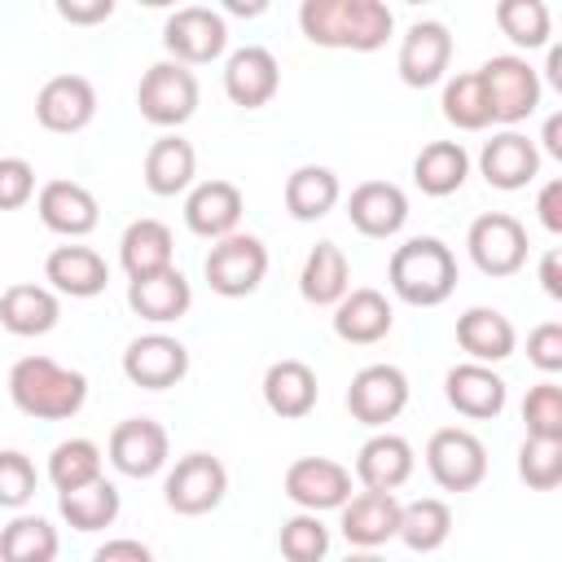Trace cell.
Instances as JSON below:
<instances>
[{"instance_id": "obj_43", "label": "cell", "mask_w": 562, "mask_h": 562, "mask_svg": "<svg viewBox=\"0 0 562 562\" xmlns=\"http://www.w3.org/2000/svg\"><path fill=\"white\" fill-rule=\"evenodd\" d=\"M518 479L531 492H553L562 483V439H522Z\"/></svg>"}, {"instance_id": "obj_34", "label": "cell", "mask_w": 562, "mask_h": 562, "mask_svg": "<svg viewBox=\"0 0 562 562\" xmlns=\"http://www.w3.org/2000/svg\"><path fill=\"white\" fill-rule=\"evenodd\" d=\"M351 290V263L338 241H316L299 268V294L312 307H334Z\"/></svg>"}, {"instance_id": "obj_41", "label": "cell", "mask_w": 562, "mask_h": 562, "mask_svg": "<svg viewBox=\"0 0 562 562\" xmlns=\"http://www.w3.org/2000/svg\"><path fill=\"white\" fill-rule=\"evenodd\" d=\"M439 105H443V119H448L457 132H483V127L492 123V114H487V97H483V83H479L474 70L452 75V79L443 83Z\"/></svg>"}, {"instance_id": "obj_19", "label": "cell", "mask_w": 562, "mask_h": 562, "mask_svg": "<svg viewBox=\"0 0 562 562\" xmlns=\"http://www.w3.org/2000/svg\"><path fill=\"white\" fill-rule=\"evenodd\" d=\"M281 88V66L263 44H246L224 61V97L241 110H263Z\"/></svg>"}, {"instance_id": "obj_23", "label": "cell", "mask_w": 562, "mask_h": 562, "mask_svg": "<svg viewBox=\"0 0 562 562\" xmlns=\"http://www.w3.org/2000/svg\"><path fill=\"white\" fill-rule=\"evenodd\" d=\"M395 329V307L382 290L356 285L334 303V334L351 347H373Z\"/></svg>"}, {"instance_id": "obj_28", "label": "cell", "mask_w": 562, "mask_h": 562, "mask_svg": "<svg viewBox=\"0 0 562 562\" xmlns=\"http://www.w3.org/2000/svg\"><path fill=\"white\" fill-rule=\"evenodd\" d=\"M127 307L149 321V325H171L180 316H189L193 307V285L180 268H167V272H154V277H140V281H127Z\"/></svg>"}, {"instance_id": "obj_39", "label": "cell", "mask_w": 562, "mask_h": 562, "mask_svg": "<svg viewBox=\"0 0 562 562\" xmlns=\"http://www.w3.org/2000/svg\"><path fill=\"white\" fill-rule=\"evenodd\" d=\"M101 448L83 435L75 439H61L53 452H48V483L57 492H75V487H88L92 479H101Z\"/></svg>"}, {"instance_id": "obj_40", "label": "cell", "mask_w": 562, "mask_h": 562, "mask_svg": "<svg viewBox=\"0 0 562 562\" xmlns=\"http://www.w3.org/2000/svg\"><path fill=\"white\" fill-rule=\"evenodd\" d=\"M496 26L509 35L518 48H549L553 35V13L544 0H501L496 4Z\"/></svg>"}, {"instance_id": "obj_47", "label": "cell", "mask_w": 562, "mask_h": 562, "mask_svg": "<svg viewBox=\"0 0 562 562\" xmlns=\"http://www.w3.org/2000/svg\"><path fill=\"white\" fill-rule=\"evenodd\" d=\"M527 360L540 369V373H558L562 369V325L558 321H544L527 334Z\"/></svg>"}, {"instance_id": "obj_11", "label": "cell", "mask_w": 562, "mask_h": 562, "mask_svg": "<svg viewBox=\"0 0 562 562\" xmlns=\"http://www.w3.org/2000/svg\"><path fill=\"white\" fill-rule=\"evenodd\" d=\"M404 408L408 378L400 364H364L347 386V413L369 430H386V422H395Z\"/></svg>"}, {"instance_id": "obj_22", "label": "cell", "mask_w": 562, "mask_h": 562, "mask_svg": "<svg viewBox=\"0 0 562 562\" xmlns=\"http://www.w3.org/2000/svg\"><path fill=\"white\" fill-rule=\"evenodd\" d=\"M443 400H448L461 417L487 422V417H501V408H505V400H509V386H505V378H501L492 364L465 360V364H452V369L443 373Z\"/></svg>"}, {"instance_id": "obj_10", "label": "cell", "mask_w": 562, "mask_h": 562, "mask_svg": "<svg viewBox=\"0 0 562 562\" xmlns=\"http://www.w3.org/2000/svg\"><path fill=\"white\" fill-rule=\"evenodd\" d=\"M162 48L180 66H206L228 48V22L211 4H184L162 22Z\"/></svg>"}, {"instance_id": "obj_15", "label": "cell", "mask_w": 562, "mask_h": 562, "mask_svg": "<svg viewBox=\"0 0 562 562\" xmlns=\"http://www.w3.org/2000/svg\"><path fill=\"white\" fill-rule=\"evenodd\" d=\"M452 66V31L435 18H422L404 31L395 70L408 88H435Z\"/></svg>"}, {"instance_id": "obj_18", "label": "cell", "mask_w": 562, "mask_h": 562, "mask_svg": "<svg viewBox=\"0 0 562 562\" xmlns=\"http://www.w3.org/2000/svg\"><path fill=\"white\" fill-rule=\"evenodd\" d=\"M241 211H246V198L233 180H198L184 193V224L193 237H206V241L237 233Z\"/></svg>"}, {"instance_id": "obj_8", "label": "cell", "mask_w": 562, "mask_h": 562, "mask_svg": "<svg viewBox=\"0 0 562 562\" xmlns=\"http://www.w3.org/2000/svg\"><path fill=\"white\" fill-rule=\"evenodd\" d=\"M162 496H167V509H176L184 518H202V514H211L228 496V470L211 452H184L167 470Z\"/></svg>"}, {"instance_id": "obj_42", "label": "cell", "mask_w": 562, "mask_h": 562, "mask_svg": "<svg viewBox=\"0 0 562 562\" xmlns=\"http://www.w3.org/2000/svg\"><path fill=\"white\" fill-rule=\"evenodd\" d=\"M277 544H281V558L285 562H325L329 553V527L321 522V514H294L281 522L277 531Z\"/></svg>"}, {"instance_id": "obj_54", "label": "cell", "mask_w": 562, "mask_h": 562, "mask_svg": "<svg viewBox=\"0 0 562 562\" xmlns=\"http://www.w3.org/2000/svg\"><path fill=\"white\" fill-rule=\"evenodd\" d=\"M263 9H268L263 0H255V4H241V0H228V4H224V13H237V18H259Z\"/></svg>"}, {"instance_id": "obj_2", "label": "cell", "mask_w": 562, "mask_h": 562, "mask_svg": "<svg viewBox=\"0 0 562 562\" xmlns=\"http://www.w3.org/2000/svg\"><path fill=\"white\" fill-rule=\"evenodd\" d=\"M9 400L35 422H66L88 404V378L53 356H22L9 369Z\"/></svg>"}, {"instance_id": "obj_17", "label": "cell", "mask_w": 562, "mask_h": 562, "mask_svg": "<svg viewBox=\"0 0 562 562\" xmlns=\"http://www.w3.org/2000/svg\"><path fill=\"white\" fill-rule=\"evenodd\" d=\"M479 171L492 189L501 193H514V189H527L536 176H540V145L514 127L496 132L492 140H483L479 149Z\"/></svg>"}, {"instance_id": "obj_5", "label": "cell", "mask_w": 562, "mask_h": 562, "mask_svg": "<svg viewBox=\"0 0 562 562\" xmlns=\"http://www.w3.org/2000/svg\"><path fill=\"white\" fill-rule=\"evenodd\" d=\"M198 101H202V88H198V75L180 61H154L140 83H136V105H140V119L154 123V127H180L198 114Z\"/></svg>"}, {"instance_id": "obj_45", "label": "cell", "mask_w": 562, "mask_h": 562, "mask_svg": "<svg viewBox=\"0 0 562 562\" xmlns=\"http://www.w3.org/2000/svg\"><path fill=\"white\" fill-rule=\"evenodd\" d=\"M40 487L35 461L18 448H0V509H26Z\"/></svg>"}, {"instance_id": "obj_38", "label": "cell", "mask_w": 562, "mask_h": 562, "mask_svg": "<svg viewBox=\"0 0 562 562\" xmlns=\"http://www.w3.org/2000/svg\"><path fill=\"white\" fill-rule=\"evenodd\" d=\"M61 549V536L40 514H18L9 527H0V562H53Z\"/></svg>"}, {"instance_id": "obj_35", "label": "cell", "mask_w": 562, "mask_h": 562, "mask_svg": "<svg viewBox=\"0 0 562 562\" xmlns=\"http://www.w3.org/2000/svg\"><path fill=\"white\" fill-rule=\"evenodd\" d=\"M470 176V154L461 140H430L413 158V184L426 198H452Z\"/></svg>"}, {"instance_id": "obj_48", "label": "cell", "mask_w": 562, "mask_h": 562, "mask_svg": "<svg viewBox=\"0 0 562 562\" xmlns=\"http://www.w3.org/2000/svg\"><path fill=\"white\" fill-rule=\"evenodd\" d=\"M110 13H114V0H57V18H66L75 26L105 22Z\"/></svg>"}, {"instance_id": "obj_20", "label": "cell", "mask_w": 562, "mask_h": 562, "mask_svg": "<svg viewBox=\"0 0 562 562\" xmlns=\"http://www.w3.org/2000/svg\"><path fill=\"white\" fill-rule=\"evenodd\" d=\"M35 211H40V224L57 237H88L101 220V206L92 198V189H83L79 180H48L40 184L35 193Z\"/></svg>"}, {"instance_id": "obj_21", "label": "cell", "mask_w": 562, "mask_h": 562, "mask_svg": "<svg viewBox=\"0 0 562 562\" xmlns=\"http://www.w3.org/2000/svg\"><path fill=\"white\" fill-rule=\"evenodd\" d=\"M347 220H351L356 233H364L373 241H386L408 224V193L391 180H364L347 198Z\"/></svg>"}, {"instance_id": "obj_37", "label": "cell", "mask_w": 562, "mask_h": 562, "mask_svg": "<svg viewBox=\"0 0 562 562\" xmlns=\"http://www.w3.org/2000/svg\"><path fill=\"white\" fill-rule=\"evenodd\" d=\"M448 536H452V509H448V501L417 496V501L400 505V531H395V540H404V549L435 553V549L448 544Z\"/></svg>"}, {"instance_id": "obj_3", "label": "cell", "mask_w": 562, "mask_h": 562, "mask_svg": "<svg viewBox=\"0 0 562 562\" xmlns=\"http://www.w3.org/2000/svg\"><path fill=\"white\" fill-rule=\"evenodd\" d=\"M386 281L408 307H439L457 290V255L439 237H408L386 263Z\"/></svg>"}, {"instance_id": "obj_36", "label": "cell", "mask_w": 562, "mask_h": 562, "mask_svg": "<svg viewBox=\"0 0 562 562\" xmlns=\"http://www.w3.org/2000/svg\"><path fill=\"white\" fill-rule=\"evenodd\" d=\"M57 509H61V518H66L75 531H105V527H114V518H119V509H123V496H119V487L101 474V479H92L88 487L57 492Z\"/></svg>"}, {"instance_id": "obj_31", "label": "cell", "mask_w": 562, "mask_h": 562, "mask_svg": "<svg viewBox=\"0 0 562 562\" xmlns=\"http://www.w3.org/2000/svg\"><path fill=\"white\" fill-rule=\"evenodd\" d=\"M193 176H198V149L167 132L158 136L149 149H145V189L154 198H176V193H189L193 189Z\"/></svg>"}, {"instance_id": "obj_44", "label": "cell", "mask_w": 562, "mask_h": 562, "mask_svg": "<svg viewBox=\"0 0 562 562\" xmlns=\"http://www.w3.org/2000/svg\"><path fill=\"white\" fill-rule=\"evenodd\" d=\"M522 422H527V439H562V386L553 378L527 391Z\"/></svg>"}, {"instance_id": "obj_16", "label": "cell", "mask_w": 562, "mask_h": 562, "mask_svg": "<svg viewBox=\"0 0 562 562\" xmlns=\"http://www.w3.org/2000/svg\"><path fill=\"white\" fill-rule=\"evenodd\" d=\"M35 119L44 132L75 136L97 119V88L83 75H53L35 92Z\"/></svg>"}, {"instance_id": "obj_30", "label": "cell", "mask_w": 562, "mask_h": 562, "mask_svg": "<svg viewBox=\"0 0 562 562\" xmlns=\"http://www.w3.org/2000/svg\"><path fill=\"white\" fill-rule=\"evenodd\" d=\"M61 321V299L48 285L35 281H18L0 294V325L13 338H40Z\"/></svg>"}, {"instance_id": "obj_14", "label": "cell", "mask_w": 562, "mask_h": 562, "mask_svg": "<svg viewBox=\"0 0 562 562\" xmlns=\"http://www.w3.org/2000/svg\"><path fill=\"white\" fill-rule=\"evenodd\" d=\"M285 496L303 514H325L342 509L351 501V470L334 457H299L285 470Z\"/></svg>"}, {"instance_id": "obj_50", "label": "cell", "mask_w": 562, "mask_h": 562, "mask_svg": "<svg viewBox=\"0 0 562 562\" xmlns=\"http://www.w3.org/2000/svg\"><path fill=\"white\" fill-rule=\"evenodd\" d=\"M536 215L549 233H562V180H544V189L536 193Z\"/></svg>"}, {"instance_id": "obj_7", "label": "cell", "mask_w": 562, "mask_h": 562, "mask_svg": "<svg viewBox=\"0 0 562 562\" xmlns=\"http://www.w3.org/2000/svg\"><path fill=\"white\" fill-rule=\"evenodd\" d=\"M426 470L443 492H474L487 479V448L465 426H443L426 439Z\"/></svg>"}, {"instance_id": "obj_9", "label": "cell", "mask_w": 562, "mask_h": 562, "mask_svg": "<svg viewBox=\"0 0 562 562\" xmlns=\"http://www.w3.org/2000/svg\"><path fill=\"white\" fill-rule=\"evenodd\" d=\"M527 228L522 220H514L509 211H487L470 224L465 233V250H470V263L483 272V277H514L522 272L527 263Z\"/></svg>"}, {"instance_id": "obj_29", "label": "cell", "mask_w": 562, "mask_h": 562, "mask_svg": "<svg viewBox=\"0 0 562 562\" xmlns=\"http://www.w3.org/2000/svg\"><path fill=\"white\" fill-rule=\"evenodd\" d=\"M176 237L162 220H132L119 237V263L127 272V281H140V277H154V272H167L176 268Z\"/></svg>"}, {"instance_id": "obj_32", "label": "cell", "mask_w": 562, "mask_h": 562, "mask_svg": "<svg viewBox=\"0 0 562 562\" xmlns=\"http://www.w3.org/2000/svg\"><path fill=\"white\" fill-rule=\"evenodd\" d=\"M316 400H321V386H316L312 364H303V360H294V356L268 364V373H263V404H268L277 417L299 422V417H307V413L316 408Z\"/></svg>"}, {"instance_id": "obj_13", "label": "cell", "mask_w": 562, "mask_h": 562, "mask_svg": "<svg viewBox=\"0 0 562 562\" xmlns=\"http://www.w3.org/2000/svg\"><path fill=\"white\" fill-rule=\"evenodd\" d=\"M105 452H110V465L119 474H127V479H154L167 465V457H171V439H167L162 422H154V417H123L110 430Z\"/></svg>"}, {"instance_id": "obj_25", "label": "cell", "mask_w": 562, "mask_h": 562, "mask_svg": "<svg viewBox=\"0 0 562 562\" xmlns=\"http://www.w3.org/2000/svg\"><path fill=\"white\" fill-rule=\"evenodd\" d=\"M400 496L395 492H360L338 509L342 540L351 549H382L400 531Z\"/></svg>"}, {"instance_id": "obj_53", "label": "cell", "mask_w": 562, "mask_h": 562, "mask_svg": "<svg viewBox=\"0 0 562 562\" xmlns=\"http://www.w3.org/2000/svg\"><path fill=\"white\" fill-rule=\"evenodd\" d=\"M544 79H549V88H562V48L558 44H549V57H544ZM540 79V83H544Z\"/></svg>"}, {"instance_id": "obj_4", "label": "cell", "mask_w": 562, "mask_h": 562, "mask_svg": "<svg viewBox=\"0 0 562 562\" xmlns=\"http://www.w3.org/2000/svg\"><path fill=\"white\" fill-rule=\"evenodd\" d=\"M474 75H479V83H483L492 123L514 127V123H522V119L536 114L544 83H540V70H536L527 57H518V53H496V57H487Z\"/></svg>"}, {"instance_id": "obj_52", "label": "cell", "mask_w": 562, "mask_h": 562, "mask_svg": "<svg viewBox=\"0 0 562 562\" xmlns=\"http://www.w3.org/2000/svg\"><path fill=\"white\" fill-rule=\"evenodd\" d=\"M540 140H544V154H549V158H562V114H549V119H544Z\"/></svg>"}, {"instance_id": "obj_26", "label": "cell", "mask_w": 562, "mask_h": 562, "mask_svg": "<svg viewBox=\"0 0 562 562\" xmlns=\"http://www.w3.org/2000/svg\"><path fill=\"white\" fill-rule=\"evenodd\" d=\"M44 281L66 299H97L110 285V263L92 246H53L44 259Z\"/></svg>"}, {"instance_id": "obj_33", "label": "cell", "mask_w": 562, "mask_h": 562, "mask_svg": "<svg viewBox=\"0 0 562 562\" xmlns=\"http://www.w3.org/2000/svg\"><path fill=\"white\" fill-rule=\"evenodd\" d=\"M342 198V180L334 167H321V162H303L285 176V211L299 220V224H316L325 220Z\"/></svg>"}, {"instance_id": "obj_46", "label": "cell", "mask_w": 562, "mask_h": 562, "mask_svg": "<svg viewBox=\"0 0 562 562\" xmlns=\"http://www.w3.org/2000/svg\"><path fill=\"white\" fill-rule=\"evenodd\" d=\"M35 198V167L26 158H0V211H18Z\"/></svg>"}, {"instance_id": "obj_12", "label": "cell", "mask_w": 562, "mask_h": 562, "mask_svg": "<svg viewBox=\"0 0 562 562\" xmlns=\"http://www.w3.org/2000/svg\"><path fill=\"white\" fill-rule=\"evenodd\" d=\"M123 378L140 391H171L189 378V347L171 334H140L123 351Z\"/></svg>"}, {"instance_id": "obj_1", "label": "cell", "mask_w": 562, "mask_h": 562, "mask_svg": "<svg viewBox=\"0 0 562 562\" xmlns=\"http://www.w3.org/2000/svg\"><path fill=\"white\" fill-rule=\"evenodd\" d=\"M299 31L316 48L378 53L395 31V13L382 0H303Z\"/></svg>"}, {"instance_id": "obj_49", "label": "cell", "mask_w": 562, "mask_h": 562, "mask_svg": "<svg viewBox=\"0 0 562 562\" xmlns=\"http://www.w3.org/2000/svg\"><path fill=\"white\" fill-rule=\"evenodd\" d=\"M92 562H154V553H149V544H140L132 536H114L92 553Z\"/></svg>"}, {"instance_id": "obj_55", "label": "cell", "mask_w": 562, "mask_h": 562, "mask_svg": "<svg viewBox=\"0 0 562 562\" xmlns=\"http://www.w3.org/2000/svg\"><path fill=\"white\" fill-rule=\"evenodd\" d=\"M342 562H386V558H382L378 549H356V553H347Z\"/></svg>"}, {"instance_id": "obj_24", "label": "cell", "mask_w": 562, "mask_h": 562, "mask_svg": "<svg viewBox=\"0 0 562 562\" xmlns=\"http://www.w3.org/2000/svg\"><path fill=\"white\" fill-rule=\"evenodd\" d=\"M413 443L395 430H378L360 443L356 452V479L364 483V492H400L413 479Z\"/></svg>"}, {"instance_id": "obj_6", "label": "cell", "mask_w": 562, "mask_h": 562, "mask_svg": "<svg viewBox=\"0 0 562 562\" xmlns=\"http://www.w3.org/2000/svg\"><path fill=\"white\" fill-rule=\"evenodd\" d=\"M202 272L220 299H246L268 277V246L255 233H228V237L211 241Z\"/></svg>"}, {"instance_id": "obj_51", "label": "cell", "mask_w": 562, "mask_h": 562, "mask_svg": "<svg viewBox=\"0 0 562 562\" xmlns=\"http://www.w3.org/2000/svg\"><path fill=\"white\" fill-rule=\"evenodd\" d=\"M540 285H544L549 299H562V250L558 246H549L540 255Z\"/></svg>"}, {"instance_id": "obj_27", "label": "cell", "mask_w": 562, "mask_h": 562, "mask_svg": "<svg viewBox=\"0 0 562 562\" xmlns=\"http://www.w3.org/2000/svg\"><path fill=\"white\" fill-rule=\"evenodd\" d=\"M457 347L474 364H501L518 347V329L501 307H465L457 316Z\"/></svg>"}]
</instances>
